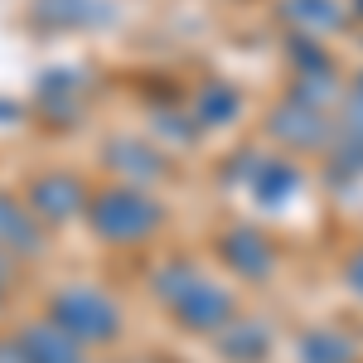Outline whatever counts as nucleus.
<instances>
[{"label": "nucleus", "instance_id": "obj_1", "mask_svg": "<svg viewBox=\"0 0 363 363\" xmlns=\"http://www.w3.org/2000/svg\"><path fill=\"white\" fill-rule=\"evenodd\" d=\"M155 296H160L169 306V315H174L184 330H194V335H223L228 325L238 320L233 296H228L218 281H208L203 272H194L189 262L165 267L160 281H155Z\"/></svg>", "mask_w": 363, "mask_h": 363}, {"label": "nucleus", "instance_id": "obj_2", "mask_svg": "<svg viewBox=\"0 0 363 363\" xmlns=\"http://www.w3.org/2000/svg\"><path fill=\"white\" fill-rule=\"evenodd\" d=\"M87 223L112 247H136L160 233L165 208L155 194H145V184H112V189L87 199Z\"/></svg>", "mask_w": 363, "mask_h": 363}, {"label": "nucleus", "instance_id": "obj_3", "mask_svg": "<svg viewBox=\"0 0 363 363\" xmlns=\"http://www.w3.org/2000/svg\"><path fill=\"white\" fill-rule=\"evenodd\" d=\"M49 320L63 325L78 344H112L121 335V310L107 291H92V286H68L49 301Z\"/></svg>", "mask_w": 363, "mask_h": 363}, {"label": "nucleus", "instance_id": "obj_4", "mask_svg": "<svg viewBox=\"0 0 363 363\" xmlns=\"http://www.w3.org/2000/svg\"><path fill=\"white\" fill-rule=\"evenodd\" d=\"M87 189L83 179H73V174H39L34 184H29V213L39 218V223H68V218H78L87 213Z\"/></svg>", "mask_w": 363, "mask_h": 363}, {"label": "nucleus", "instance_id": "obj_5", "mask_svg": "<svg viewBox=\"0 0 363 363\" xmlns=\"http://www.w3.org/2000/svg\"><path fill=\"white\" fill-rule=\"evenodd\" d=\"M218 252H223V262L233 272H242V277H252V281H267L272 267H277V247H272L257 228H228Z\"/></svg>", "mask_w": 363, "mask_h": 363}, {"label": "nucleus", "instance_id": "obj_6", "mask_svg": "<svg viewBox=\"0 0 363 363\" xmlns=\"http://www.w3.org/2000/svg\"><path fill=\"white\" fill-rule=\"evenodd\" d=\"M272 131H277L286 145H296V150H306V145H320V140L330 136V116L320 102H306V97H291L277 116H272Z\"/></svg>", "mask_w": 363, "mask_h": 363}, {"label": "nucleus", "instance_id": "obj_7", "mask_svg": "<svg viewBox=\"0 0 363 363\" xmlns=\"http://www.w3.org/2000/svg\"><path fill=\"white\" fill-rule=\"evenodd\" d=\"M20 349H25L29 363H87V344L68 335L63 325L54 320H39V325H29L25 335H20Z\"/></svg>", "mask_w": 363, "mask_h": 363}, {"label": "nucleus", "instance_id": "obj_8", "mask_svg": "<svg viewBox=\"0 0 363 363\" xmlns=\"http://www.w3.org/2000/svg\"><path fill=\"white\" fill-rule=\"evenodd\" d=\"M44 242L39 218L29 213V203L0 194V257H29V252Z\"/></svg>", "mask_w": 363, "mask_h": 363}, {"label": "nucleus", "instance_id": "obj_9", "mask_svg": "<svg viewBox=\"0 0 363 363\" xmlns=\"http://www.w3.org/2000/svg\"><path fill=\"white\" fill-rule=\"evenodd\" d=\"M296 189V165H286L281 155H257L252 160V194L262 203H281Z\"/></svg>", "mask_w": 363, "mask_h": 363}, {"label": "nucleus", "instance_id": "obj_10", "mask_svg": "<svg viewBox=\"0 0 363 363\" xmlns=\"http://www.w3.org/2000/svg\"><path fill=\"white\" fill-rule=\"evenodd\" d=\"M267 349H272V339H267V330L257 320H233L223 330V354L233 363H262Z\"/></svg>", "mask_w": 363, "mask_h": 363}, {"label": "nucleus", "instance_id": "obj_11", "mask_svg": "<svg viewBox=\"0 0 363 363\" xmlns=\"http://www.w3.org/2000/svg\"><path fill=\"white\" fill-rule=\"evenodd\" d=\"M301 359L306 363H354L359 354H354V344L339 335V330H310L301 339Z\"/></svg>", "mask_w": 363, "mask_h": 363}, {"label": "nucleus", "instance_id": "obj_12", "mask_svg": "<svg viewBox=\"0 0 363 363\" xmlns=\"http://www.w3.org/2000/svg\"><path fill=\"white\" fill-rule=\"evenodd\" d=\"M233 116H238V92L228 83H208L199 92V121H203V126H223Z\"/></svg>", "mask_w": 363, "mask_h": 363}, {"label": "nucleus", "instance_id": "obj_13", "mask_svg": "<svg viewBox=\"0 0 363 363\" xmlns=\"http://www.w3.org/2000/svg\"><path fill=\"white\" fill-rule=\"evenodd\" d=\"M344 126H349V136H363V78L354 83L349 102H344Z\"/></svg>", "mask_w": 363, "mask_h": 363}, {"label": "nucleus", "instance_id": "obj_14", "mask_svg": "<svg viewBox=\"0 0 363 363\" xmlns=\"http://www.w3.org/2000/svg\"><path fill=\"white\" fill-rule=\"evenodd\" d=\"M349 291L363 301V252H354V257H349Z\"/></svg>", "mask_w": 363, "mask_h": 363}, {"label": "nucleus", "instance_id": "obj_15", "mask_svg": "<svg viewBox=\"0 0 363 363\" xmlns=\"http://www.w3.org/2000/svg\"><path fill=\"white\" fill-rule=\"evenodd\" d=\"M0 363H29L25 349H20V339H0Z\"/></svg>", "mask_w": 363, "mask_h": 363}, {"label": "nucleus", "instance_id": "obj_16", "mask_svg": "<svg viewBox=\"0 0 363 363\" xmlns=\"http://www.w3.org/2000/svg\"><path fill=\"white\" fill-rule=\"evenodd\" d=\"M5 291H10V277L0 272V306H5Z\"/></svg>", "mask_w": 363, "mask_h": 363}, {"label": "nucleus", "instance_id": "obj_17", "mask_svg": "<svg viewBox=\"0 0 363 363\" xmlns=\"http://www.w3.org/2000/svg\"><path fill=\"white\" fill-rule=\"evenodd\" d=\"M359 10H363V0H359Z\"/></svg>", "mask_w": 363, "mask_h": 363}]
</instances>
